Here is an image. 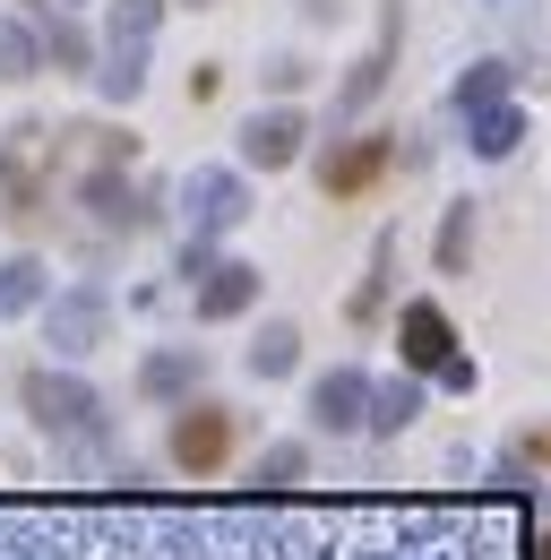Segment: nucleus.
Wrapping results in <instances>:
<instances>
[{"label":"nucleus","instance_id":"nucleus-16","mask_svg":"<svg viewBox=\"0 0 551 560\" xmlns=\"http://www.w3.org/2000/svg\"><path fill=\"white\" fill-rule=\"evenodd\" d=\"M413 415H422V371H397V380L371 388V431H379V440H397Z\"/></svg>","mask_w":551,"mask_h":560},{"label":"nucleus","instance_id":"nucleus-9","mask_svg":"<svg viewBox=\"0 0 551 560\" xmlns=\"http://www.w3.org/2000/svg\"><path fill=\"white\" fill-rule=\"evenodd\" d=\"M371 388H379V380H371V371H362V362H344V371H319V388H310V422H319V431H362V422H371Z\"/></svg>","mask_w":551,"mask_h":560},{"label":"nucleus","instance_id":"nucleus-6","mask_svg":"<svg viewBox=\"0 0 551 560\" xmlns=\"http://www.w3.org/2000/svg\"><path fill=\"white\" fill-rule=\"evenodd\" d=\"M397 44H406V9L397 0H379V44H371V61H353L337 86V121H362L371 104H379V86H388V70H397Z\"/></svg>","mask_w":551,"mask_h":560},{"label":"nucleus","instance_id":"nucleus-5","mask_svg":"<svg viewBox=\"0 0 551 560\" xmlns=\"http://www.w3.org/2000/svg\"><path fill=\"white\" fill-rule=\"evenodd\" d=\"M78 208L95 215L104 233H138L146 215L164 208V190H138L130 164H86V173H78Z\"/></svg>","mask_w":551,"mask_h":560},{"label":"nucleus","instance_id":"nucleus-13","mask_svg":"<svg viewBox=\"0 0 551 560\" xmlns=\"http://www.w3.org/2000/svg\"><path fill=\"white\" fill-rule=\"evenodd\" d=\"M52 302V268L44 259H0V319H26V311H44Z\"/></svg>","mask_w":551,"mask_h":560},{"label":"nucleus","instance_id":"nucleus-3","mask_svg":"<svg viewBox=\"0 0 551 560\" xmlns=\"http://www.w3.org/2000/svg\"><path fill=\"white\" fill-rule=\"evenodd\" d=\"M173 199H181V224H190L199 242H224L233 224H250V208H259V199H250V182H242L233 164H190Z\"/></svg>","mask_w":551,"mask_h":560},{"label":"nucleus","instance_id":"nucleus-28","mask_svg":"<svg viewBox=\"0 0 551 560\" xmlns=\"http://www.w3.org/2000/svg\"><path fill=\"white\" fill-rule=\"evenodd\" d=\"M526 560H551V535H535V544H526Z\"/></svg>","mask_w":551,"mask_h":560},{"label":"nucleus","instance_id":"nucleus-27","mask_svg":"<svg viewBox=\"0 0 551 560\" xmlns=\"http://www.w3.org/2000/svg\"><path fill=\"white\" fill-rule=\"evenodd\" d=\"M302 18H310V26H337V18H344V0H302Z\"/></svg>","mask_w":551,"mask_h":560},{"label":"nucleus","instance_id":"nucleus-1","mask_svg":"<svg viewBox=\"0 0 551 560\" xmlns=\"http://www.w3.org/2000/svg\"><path fill=\"white\" fill-rule=\"evenodd\" d=\"M17 406H26V422H35L44 440H61V448H104V397H95V380H78V371H52V362L17 371Z\"/></svg>","mask_w":551,"mask_h":560},{"label":"nucleus","instance_id":"nucleus-11","mask_svg":"<svg viewBox=\"0 0 551 560\" xmlns=\"http://www.w3.org/2000/svg\"><path fill=\"white\" fill-rule=\"evenodd\" d=\"M207 380V353L199 346H155L146 362H138V397L146 406H190Z\"/></svg>","mask_w":551,"mask_h":560},{"label":"nucleus","instance_id":"nucleus-24","mask_svg":"<svg viewBox=\"0 0 551 560\" xmlns=\"http://www.w3.org/2000/svg\"><path fill=\"white\" fill-rule=\"evenodd\" d=\"M302 475H310V448L302 440H276L268 457H259V475H250V491H293Z\"/></svg>","mask_w":551,"mask_h":560},{"label":"nucleus","instance_id":"nucleus-10","mask_svg":"<svg viewBox=\"0 0 551 560\" xmlns=\"http://www.w3.org/2000/svg\"><path fill=\"white\" fill-rule=\"evenodd\" d=\"M397 353H406V371L457 362V319H448L439 302H406V311H397Z\"/></svg>","mask_w":551,"mask_h":560},{"label":"nucleus","instance_id":"nucleus-2","mask_svg":"<svg viewBox=\"0 0 551 560\" xmlns=\"http://www.w3.org/2000/svg\"><path fill=\"white\" fill-rule=\"evenodd\" d=\"M233 440H242V415L215 406V397H190V406H173V422H164V457L181 475H224Z\"/></svg>","mask_w":551,"mask_h":560},{"label":"nucleus","instance_id":"nucleus-30","mask_svg":"<svg viewBox=\"0 0 551 560\" xmlns=\"http://www.w3.org/2000/svg\"><path fill=\"white\" fill-rule=\"evenodd\" d=\"M69 9H78V0H69Z\"/></svg>","mask_w":551,"mask_h":560},{"label":"nucleus","instance_id":"nucleus-19","mask_svg":"<svg viewBox=\"0 0 551 560\" xmlns=\"http://www.w3.org/2000/svg\"><path fill=\"white\" fill-rule=\"evenodd\" d=\"M35 70H52V61H44V26H26V18L0 9V78L17 86V78H35Z\"/></svg>","mask_w":551,"mask_h":560},{"label":"nucleus","instance_id":"nucleus-17","mask_svg":"<svg viewBox=\"0 0 551 560\" xmlns=\"http://www.w3.org/2000/svg\"><path fill=\"white\" fill-rule=\"evenodd\" d=\"M44 61H52V70H69V78H95V61H104V52L86 44V26H78V18H61V9H52V18H44Z\"/></svg>","mask_w":551,"mask_h":560},{"label":"nucleus","instance_id":"nucleus-26","mask_svg":"<svg viewBox=\"0 0 551 560\" xmlns=\"http://www.w3.org/2000/svg\"><path fill=\"white\" fill-rule=\"evenodd\" d=\"M431 380H439V388H448V397H466V388H474V362H466V353H457V362H439V371H431Z\"/></svg>","mask_w":551,"mask_h":560},{"label":"nucleus","instance_id":"nucleus-25","mask_svg":"<svg viewBox=\"0 0 551 560\" xmlns=\"http://www.w3.org/2000/svg\"><path fill=\"white\" fill-rule=\"evenodd\" d=\"M259 78H268L276 95H302V86H310V61H293V52H276V61H268Z\"/></svg>","mask_w":551,"mask_h":560},{"label":"nucleus","instance_id":"nucleus-12","mask_svg":"<svg viewBox=\"0 0 551 560\" xmlns=\"http://www.w3.org/2000/svg\"><path fill=\"white\" fill-rule=\"evenodd\" d=\"M259 268H250V259H215V268H207L199 277V293H190V311H199L207 328H215V319H242V311H250V302H259Z\"/></svg>","mask_w":551,"mask_h":560},{"label":"nucleus","instance_id":"nucleus-4","mask_svg":"<svg viewBox=\"0 0 551 560\" xmlns=\"http://www.w3.org/2000/svg\"><path fill=\"white\" fill-rule=\"evenodd\" d=\"M113 337V293L104 284H69L44 302V346L61 353V362H86V353Z\"/></svg>","mask_w":551,"mask_h":560},{"label":"nucleus","instance_id":"nucleus-15","mask_svg":"<svg viewBox=\"0 0 551 560\" xmlns=\"http://www.w3.org/2000/svg\"><path fill=\"white\" fill-rule=\"evenodd\" d=\"M466 130H474V139H466V147H474L482 164H500V155H517V147H526V104L508 95V104H491V113H474Z\"/></svg>","mask_w":551,"mask_h":560},{"label":"nucleus","instance_id":"nucleus-21","mask_svg":"<svg viewBox=\"0 0 551 560\" xmlns=\"http://www.w3.org/2000/svg\"><path fill=\"white\" fill-rule=\"evenodd\" d=\"M508 95H517V70H508V61H474V70L457 78V113H466V121L491 113V104H508Z\"/></svg>","mask_w":551,"mask_h":560},{"label":"nucleus","instance_id":"nucleus-7","mask_svg":"<svg viewBox=\"0 0 551 560\" xmlns=\"http://www.w3.org/2000/svg\"><path fill=\"white\" fill-rule=\"evenodd\" d=\"M302 147H310L302 104H268V113H250V121H242V164H250V173H284Z\"/></svg>","mask_w":551,"mask_h":560},{"label":"nucleus","instance_id":"nucleus-8","mask_svg":"<svg viewBox=\"0 0 551 560\" xmlns=\"http://www.w3.org/2000/svg\"><path fill=\"white\" fill-rule=\"evenodd\" d=\"M388 155H397V147L379 139V130H362V139H337L328 155H319V190H328V199H362V190L388 173Z\"/></svg>","mask_w":551,"mask_h":560},{"label":"nucleus","instance_id":"nucleus-14","mask_svg":"<svg viewBox=\"0 0 551 560\" xmlns=\"http://www.w3.org/2000/svg\"><path fill=\"white\" fill-rule=\"evenodd\" d=\"M388 277H397V233H379V259H371V277L344 293V319H353V328H379V319H388Z\"/></svg>","mask_w":551,"mask_h":560},{"label":"nucleus","instance_id":"nucleus-18","mask_svg":"<svg viewBox=\"0 0 551 560\" xmlns=\"http://www.w3.org/2000/svg\"><path fill=\"white\" fill-rule=\"evenodd\" d=\"M95 95H104V104H138V95H146V52L104 44V61H95Z\"/></svg>","mask_w":551,"mask_h":560},{"label":"nucleus","instance_id":"nucleus-29","mask_svg":"<svg viewBox=\"0 0 551 560\" xmlns=\"http://www.w3.org/2000/svg\"><path fill=\"white\" fill-rule=\"evenodd\" d=\"M190 9H215V0H190Z\"/></svg>","mask_w":551,"mask_h":560},{"label":"nucleus","instance_id":"nucleus-23","mask_svg":"<svg viewBox=\"0 0 551 560\" xmlns=\"http://www.w3.org/2000/svg\"><path fill=\"white\" fill-rule=\"evenodd\" d=\"M466 259H474V199H448V215H439V277H466Z\"/></svg>","mask_w":551,"mask_h":560},{"label":"nucleus","instance_id":"nucleus-20","mask_svg":"<svg viewBox=\"0 0 551 560\" xmlns=\"http://www.w3.org/2000/svg\"><path fill=\"white\" fill-rule=\"evenodd\" d=\"M155 26H164V0H104V44L146 52V44H155Z\"/></svg>","mask_w":551,"mask_h":560},{"label":"nucleus","instance_id":"nucleus-22","mask_svg":"<svg viewBox=\"0 0 551 560\" xmlns=\"http://www.w3.org/2000/svg\"><path fill=\"white\" fill-rule=\"evenodd\" d=\"M293 362H302V328H293V319H259V337H250V371H259V380H284Z\"/></svg>","mask_w":551,"mask_h":560}]
</instances>
